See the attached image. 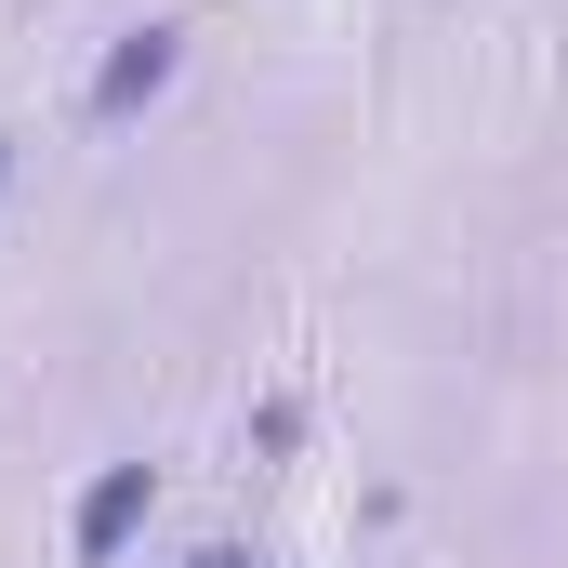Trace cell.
<instances>
[{
	"mask_svg": "<svg viewBox=\"0 0 568 568\" xmlns=\"http://www.w3.org/2000/svg\"><path fill=\"white\" fill-rule=\"evenodd\" d=\"M145 503H159V476H145V463H106V476L80 489V529H67V542H80V568H106V556H120V542L145 529Z\"/></svg>",
	"mask_w": 568,
	"mask_h": 568,
	"instance_id": "1",
	"label": "cell"
},
{
	"mask_svg": "<svg viewBox=\"0 0 568 568\" xmlns=\"http://www.w3.org/2000/svg\"><path fill=\"white\" fill-rule=\"evenodd\" d=\"M172 67H185V40H172V27L120 40V53H106V80H93V120H133V106H159V93H172Z\"/></svg>",
	"mask_w": 568,
	"mask_h": 568,
	"instance_id": "2",
	"label": "cell"
},
{
	"mask_svg": "<svg viewBox=\"0 0 568 568\" xmlns=\"http://www.w3.org/2000/svg\"><path fill=\"white\" fill-rule=\"evenodd\" d=\"M185 568H265V556H239V542H199V556H185Z\"/></svg>",
	"mask_w": 568,
	"mask_h": 568,
	"instance_id": "3",
	"label": "cell"
},
{
	"mask_svg": "<svg viewBox=\"0 0 568 568\" xmlns=\"http://www.w3.org/2000/svg\"><path fill=\"white\" fill-rule=\"evenodd\" d=\"M0 185H13V133H0Z\"/></svg>",
	"mask_w": 568,
	"mask_h": 568,
	"instance_id": "4",
	"label": "cell"
}]
</instances>
